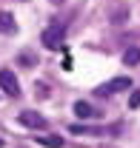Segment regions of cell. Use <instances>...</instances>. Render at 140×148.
<instances>
[{"mask_svg": "<svg viewBox=\"0 0 140 148\" xmlns=\"http://www.w3.org/2000/svg\"><path fill=\"white\" fill-rule=\"evenodd\" d=\"M20 123L29 125V128H46V120L37 111H20Z\"/></svg>", "mask_w": 140, "mask_h": 148, "instance_id": "obj_3", "label": "cell"}, {"mask_svg": "<svg viewBox=\"0 0 140 148\" xmlns=\"http://www.w3.org/2000/svg\"><path fill=\"white\" fill-rule=\"evenodd\" d=\"M63 40H66V29H63L60 23H52V26L43 29V46H46V49H52V51L63 49Z\"/></svg>", "mask_w": 140, "mask_h": 148, "instance_id": "obj_1", "label": "cell"}, {"mask_svg": "<svg viewBox=\"0 0 140 148\" xmlns=\"http://www.w3.org/2000/svg\"><path fill=\"white\" fill-rule=\"evenodd\" d=\"M0 145H3V143H0Z\"/></svg>", "mask_w": 140, "mask_h": 148, "instance_id": "obj_12", "label": "cell"}, {"mask_svg": "<svg viewBox=\"0 0 140 148\" xmlns=\"http://www.w3.org/2000/svg\"><path fill=\"white\" fill-rule=\"evenodd\" d=\"M40 145H49V148H60V137H37Z\"/></svg>", "mask_w": 140, "mask_h": 148, "instance_id": "obj_8", "label": "cell"}, {"mask_svg": "<svg viewBox=\"0 0 140 148\" xmlns=\"http://www.w3.org/2000/svg\"><path fill=\"white\" fill-rule=\"evenodd\" d=\"M20 60H23V66H26V69H29V66H35V57L29 54V51H26V54L20 57Z\"/></svg>", "mask_w": 140, "mask_h": 148, "instance_id": "obj_11", "label": "cell"}, {"mask_svg": "<svg viewBox=\"0 0 140 148\" xmlns=\"http://www.w3.org/2000/svg\"><path fill=\"white\" fill-rule=\"evenodd\" d=\"M129 106H132V108H137V106H140V91H134L132 97H129Z\"/></svg>", "mask_w": 140, "mask_h": 148, "instance_id": "obj_10", "label": "cell"}, {"mask_svg": "<svg viewBox=\"0 0 140 148\" xmlns=\"http://www.w3.org/2000/svg\"><path fill=\"white\" fill-rule=\"evenodd\" d=\"M15 29H17V23H15V17H12L9 12H0V32H3V34H12Z\"/></svg>", "mask_w": 140, "mask_h": 148, "instance_id": "obj_6", "label": "cell"}, {"mask_svg": "<svg viewBox=\"0 0 140 148\" xmlns=\"http://www.w3.org/2000/svg\"><path fill=\"white\" fill-rule=\"evenodd\" d=\"M60 66H63V71H71V69H74V60H71L69 54L63 57V63H60Z\"/></svg>", "mask_w": 140, "mask_h": 148, "instance_id": "obj_9", "label": "cell"}, {"mask_svg": "<svg viewBox=\"0 0 140 148\" xmlns=\"http://www.w3.org/2000/svg\"><path fill=\"white\" fill-rule=\"evenodd\" d=\"M123 63H126V66H137V63H140V49H137V46L123 51Z\"/></svg>", "mask_w": 140, "mask_h": 148, "instance_id": "obj_7", "label": "cell"}, {"mask_svg": "<svg viewBox=\"0 0 140 148\" xmlns=\"http://www.w3.org/2000/svg\"><path fill=\"white\" fill-rule=\"evenodd\" d=\"M0 88L9 94V97H17V94H20V86H17L15 71H9V69H3V71H0Z\"/></svg>", "mask_w": 140, "mask_h": 148, "instance_id": "obj_2", "label": "cell"}, {"mask_svg": "<svg viewBox=\"0 0 140 148\" xmlns=\"http://www.w3.org/2000/svg\"><path fill=\"white\" fill-rule=\"evenodd\" d=\"M74 114L80 120H89V117H97V108H91L86 100H80V103H74Z\"/></svg>", "mask_w": 140, "mask_h": 148, "instance_id": "obj_4", "label": "cell"}, {"mask_svg": "<svg viewBox=\"0 0 140 148\" xmlns=\"http://www.w3.org/2000/svg\"><path fill=\"white\" fill-rule=\"evenodd\" d=\"M132 86V80L129 77H114L112 83H109V88H100V94H109V91H123V88H129Z\"/></svg>", "mask_w": 140, "mask_h": 148, "instance_id": "obj_5", "label": "cell"}]
</instances>
